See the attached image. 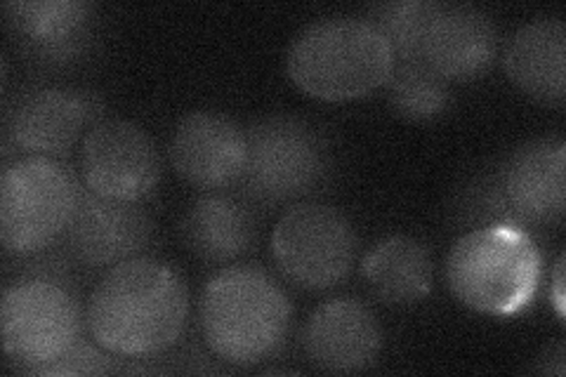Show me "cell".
Masks as SVG:
<instances>
[{
    "instance_id": "obj_1",
    "label": "cell",
    "mask_w": 566,
    "mask_h": 377,
    "mask_svg": "<svg viewBox=\"0 0 566 377\" xmlns=\"http://www.w3.org/2000/svg\"><path fill=\"white\" fill-rule=\"evenodd\" d=\"M189 318L187 285L172 266L133 258L112 266L85 307L93 339L123 362H147L177 345Z\"/></svg>"
},
{
    "instance_id": "obj_2",
    "label": "cell",
    "mask_w": 566,
    "mask_h": 377,
    "mask_svg": "<svg viewBox=\"0 0 566 377\" xmlns=\"http://www.w3.org/2000/svg\"><path fill=\"white\" fill-rule=\"evenodd\" d=\"M293 307L281 285L258 266H227L201 293L199 328L220 362L251 368L286 345Z\"/></svg>"
},
{
    "instance_id": "obj_3",
    "label": "cell",
    "mask_w": 566,
    "mask_h": 377,
    "mask_svg": "<svg viewBox=\"0 0 566 377\" xmlns=\"http://www.w3.org/2000/svg\"><path fill=\"white\" fill-rule=\"evenodd\" d=\"M395 69L382 33L364 17H324L297 33L286 71L305 95L352 102L374 95Z\"/></svg>"
},
{
    "instance_id": "obj_4",
    "label": "cell",
    "mask_w": 566,
    "mask_h": 377,
    "mask_svg": "<svg viewBox=\"0 0 566 377\" xmlns=\"http://www.w3.org/2000/svg\"><path fill=\"white\" fill-rule=\"evenodd\" d=\"M541 255L528 231L510 224L476 227L447 258V285L463 307L486 316H515L534 302Z\"/></svg>"
},
{
    "instance_id": "obj_5",
    "label": "cell",
    "mask_w": 566,
    "mask_h": 377,
    "mask_svg": "<svg viewBox=\"0 0 566 377\" xmlns=\"http://www.w3.org/2000/svg\"><path fill=\"white\" fill-rule=\"evenodd\" d=\"M463 208L482 227H559L566 212V145L536 139L512 151L491 177L472 185Z\"/></svg>"
},
{
    "instance_id": "obj_6",
    "label": "cell",
    "mask_w": 566,
    "mask_h": 377,
    "mask_svg": "<svg viewBox=\"0 0 566 377\" xmlns=\"http://www.w3.org/2000/svg\"><path fill=\"white\" fill-rule=\"evenodd\" d=\"M81 182L57 158H17L0 177V241L17 258L39 255L74 220Z\"/></svg>"
},
{
    "instance_id": "obj_7",
    "label": "cell",
    "mask_w": 566,
    "mask_h": 377,
    "mask_svg": "<svg viewBox=\"0 0 566 377\" xmlns=\"http://www.w3.org/2000/svg\"><path fill=\"white\" fill-rule=\"evenodd\" d=\"M241 189L248 199L281 206L305 199L326 182L331 151L322 130L295 116L262 118L245 130Z\"/></svg>"
},
{
    "instance_id": "obj_8",
    "label": "cell",
    "mask_w": 566,
    "mask_h": 377,
    "mask_svg": "<svg viewBox=\"0 0 566 377\" xmlns=\"http://www.w3.org/2000/svg\"><path fill=\"white\" fill-rule=\"evenodd\" d=\"M85 314L62 279L31 274L12 283L0 302L3 347L27 373L55 362L83 337Z\"/></svg>"
},
{
    "instance_id": "obj_9",
    "label": "cell",
    "mask_w": 566,
    "mask_h": 377,
    "mask_svg": "<svg viewBox=\"0 0 566 377\" xmlns=\"http://www.w3.org/2000/svg\"><path fill=\"white\" fill-rule=\"evenodd\" d=\"M272 258L297 289L331 291L352 272L357 233L338 208L297 203L281 214L272 231Z\"/></svg>"
},
{
    "instance_id": "obj_10",
    "label": "cell",
    "mask_w": 566,
    "mask_h": 377,
    "mask_svg": "<svg viewBox=\"0 0 566 377\" xmlns=\"http://www.w3.org/2000/svg\"><path fill=\"white\" fill-rule=\"evenodd\" d=\"M81 170L85 189L106 201L139 203L161 179L154 139L130 121H99L83 139Z\"/></svg>"
},
{
    "instance_id": "obj_11",
    "label": "cell",
    "mask_w": 566,
    "mask_h": 377,
    "mask_svg": "<svg viewBox=\"0 0 566 377\" xmlns=\"http://www.w3.org/2000/svg\"><path fill=\"white\" fill-rule=\"evenodd\" d=\"M248 139L237 121L218 112H191L172 133L170 164L177 177L203 191L241 182Z\"/></svg>"
},
{
    "instance_id": "obj_12",
    "label": "cell",
    "mask_w": 566,
    "mask_h": 377,
    "mask_svg": "<svg viewBox=\"0 0 566 377\" xmlns=\"http://www.w3.org/2000/svg\"><path fill=\"white\" fill-rule=\"evenodd\" d=\"M303 352L310 364L324 373H361L374 366L382 352L380 321L359 300H328L305 323Z\"/></svg>"
},
{
    "instance_id": "obj_13",
    "label": "cell",
    "mask_w": 566,
    "mask_h": 377,
    "mask_svg": "<svg viewBox=\"0 0 566 377\" xmlns=\"http://www.w3.org/2000/svg\"><path fill=\"white\" fill-rule=\"evenodd\" d=\"M154 224L137 203L106 201L81 189L74 220L66 229L69 253L91 269H112L137 258L151 241Z\"/></svg>"
},
{
    "instance_id": "obj_14",
    "label": "cell",
    "mask_w": 566,
    "mask_h": 377,
    "mask_svg": "<svg viewBox=\"0 0 566 377\" xmlns=\"http://www.w3.org/2000/svg\"><path fill=\"white\" fill-rule=\"evenodd\" d=\"M95 118V100L71 87H41L22 95L6 123V137L29 156L62 158Z\"/></svg>"
},
{
    "instance_id": "obj_15",
    "label": "cell",
    "mask_w": 566,
    "mask_h": 377,
    "mask_svg": "<svg viewBox=\"0 0 566 377\" xmlns=\"http://www.w3.org/2000/svg\"><path fill=\"white\" fill-rule=\"evenodd\" d=\"M499 55V29L493 20L470 6L437 3L424 31L420 60L449 83L482 78Z\"/></svg>"
},
{
    "instance_id": "obj_16",
    "label": "cell",
    "mask_w": 566,
    "mask_h": 377,
    "mask_svg": "<svg viewBox=\"0 0 566 377\" xmlns=\"http://www.w3.org/2000/svg\"><path fill=\"white\" fill-rule=\"evenodd\" d=\"M6 17L27 50L39 60H78L93 41V6L83 0H12Z\"/></svg>"
},
{
    "instance_id": "obj_17",
    "label": "cell",
    "mask_w": 566,
    "mask_h": 377,
    "mask_svg": "<svg viewBox=\"0 0 566 377\" xmlns=\"http://www.w3.org/2000/svg\"><path fill=\"white\" fill-rule=\"evenodd\" d=\"M507 78L534 102L566 100V27L557 17L524 24L505 50Z\"/></svg>"
},
{
    "instance_id": "obj_18",
    "label": "cell",
    "mask_w": 566,
    "mask_h": 377,
    "mask_svg": "<svg viewBox=\"0 0 566 377\" xmlns=\"http://www.w3.org/2000/svg\"><path fill=\"white\" fill-rule=\"evenodd\" d=\"M258 239L253 210L232 193L206 191L182 220V241L208 264H229L251 253Z\"/></svg>"
},
{
    "instance_id": "obj_19",
    "label": "cell",
    "mask_w": 566,
    "mask_h": 377,
    "mask_svg": "<svg viewBox=\"0 0 566 377\" xmlns=\"http://www.w3.org/2000/svg\"><path fill=\"white\" fill-rule=\"evenodd\" d=\"M361 276L370 295L389 307H411L432 291L434 264L424 243L413 237H387L368 250Z\"/></svg>"
},
{
    "instance_id": "obj_20",
    "label": "cell",
    "mask_w": 566,
    "mask_h": 377,
    "mask_svg": "<svg viewBox=\"0 0 566 377\" xmlns=\"http://www.w3.org/2000/svg\"><path fill=\"white\" fill-rule=\"evenodd\" d=\"M385 87L395 114L411 123H432L451 106V83L422 60L395 62Z\"/></svg>"
},
{
    "instance_id": "obj_21",
    "label": "cell",
    "mask_w": 566,
    "mask_h": 377,
    "mask_svg": "<svg viewBox=\"0 0 566 377\" xmlns=\"http://www.w3.org/2000/svg\"><path fill=\"white\" fill-rule=\"evenodd\" d=\"M434 10L437 3L432 0H397V3L376 6L366 20L382 33L395 62L420 60L424 31Z\"/></svg>"
},
{
    "instance_id": "obj_22",
    "label": "cell",
    "mask_w": 566,
    "mask_h": 377,
    "mask_svg": "<svg viewBox=\"0 0 566 377\" xmlns=\"http://www.w3.org/2000/svg\"><path fill=\"white\" fill-rule=\"evenodd\" d=\"M116 362H123V358L114 356L112 352H106L104 347H99L95 339L87 343V339H78V343L71 347L66 354H62L60 358L43 366H35L27 373L31 375H50V377H60V375H106L118 370Z\"/></svg>"
},
{
    "instance_id": "obj_23",
    "label": "cell",
    "mask_w": 566,
    "mask_h": 377,
    "mask_svg": "<svg viewBox=\"0 0 566 377\" xmlns=\"http://www.w3.org/2000/svg\"><path fill=\"white\" fill-rule=\"evenodd\" d=\"M551 285H553V304L557 310V316L564 318V255L555 262Z\"/></svg>"
},
{
    "instance_id": "obj_24",
    "label": "cell",
    "mask_w": 566,
    "mask_h": 377,
    "mask_svg": "<svg viewBox=\"0 0 566 377\" xmlns=\"http://www.w3.org/2000/svg\"><path fill=\"white\" fill-rule=\"evenodd\" d=\"M538 370L547 373V375H555V377H564V345L562 343L547 349V354L543 358V366Z\"/></svg>"
}]
</instances>
